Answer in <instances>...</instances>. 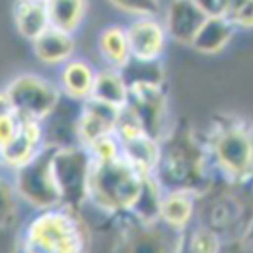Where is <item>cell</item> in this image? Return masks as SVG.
<instances>
[{"label":"cell","mask_w":253,"mask_h":253,"mask_svg":"<svg viewBox=\"0 0 253 253\" xmlns=\"http://www.w3.org/2000/svg\"><path fill=\"white\" fill-rule=\"evenodd\" d=\"M224 246V239L203 224L189 227L184 232V250L194 253H217Z\"/></svg>","instance_id":"cb8c5ba5"},{"label":"cell","mask_w":253,"mask_h":253,"mask_svg":"<svg viewBox=\"0 0 253 253\" xmlns=\"http://www.w3.org/2000/svg\"><path fill=\"white\" fill-rule=\"evenodd\" d=\"M205 139L189 123L172 125L160 141V160L153 175L163 189H187L200 196L215 182Z\"/></svg>","instance_id":"6da1fadb"},{"label":"cell","mask_w":253,"mask_h":253,"mask_svg":"<svg viewBox=\"0 0 253 253\" xmlns=\"http://www.w3.org/2000/svg\"><path fill=\"white\" fill-rule=\"evenodd\" d=\"M238 245L241 246V250H246V252H253V220L250 222V225L246 227L245 234L239 238Z\"/></svg>","instance_id":"f546056e"},{"label":"cell","mask_w":253,"mask_h":253,"mask_svg":"<svg viewBox=\"0 0 253 253\" xmlns=\"http://www.w3.org/2000/svg\"><path fill=\"white\" fill-rule=\"evenodd\" d=\"M33 54L45 66H61L77 52V40L73 33L49 26L35 40H32Z\"/></svg>","instance_id":"9a60e30c"},{"label":"cell","mask_w":253,"mask_h":253,"mask_svg":"<svg viewBox=\"0 0 253 253\" xmlns=\"http://www.w3.org/2000/svg\"><path fill=\"white\" fill-rule=\"evenodd\" d=\"M45 146V128L42 122L19 118L16 135L0 149V165L16 170L35 158Z\"/></svg>","instance_id":"7c38bea8"},{"label":"cell","mask_w":253,"mask_h":253,"mask_svg":"<svg viewBox=\"0 0 253 253\" xmlns=\"http://www.w3.org/2000/svg\"><path fill=\"white\" fill-rule=\"evenodd\" d=\"M125 30L132 59H162L167 40H169L163 21H160L156 16H139V18H132Z\"/></svg>","instance_id":"8fae6325"},{"label":"cell","mask_w":253,"mask_h":253,"mask_svg":"<svg viewBox=\"0 0 253 253\" xmlns=\"http://www.w3.org/2000/svg\"><path fill=\"white\" fill-rule=\"evenodd\" d=\"M94 78L95 70L90 63H87L85 59L71 57L70 61L61 64L57 87H59L63 97L73 102H84L85 99L90 97Z\"/></svg>","instance_id":"2e32d148"},{"label":"cell","mask_w":253,"mask_h":253,"mask_svg":"<svg viewBox=\"0 0 253 253\" xmlns=\"http://www.w3.org/2000/svg\"><path fill=\"white\" fill-rule=\"evenodd\" d=\"M5 92L18 118L42 123L56 111L63 99L57 84L37 73L18 75L9 82Z\"/></svg>","instance_id":"ba28073f"},{"label":"cell","mask_w":253,"mask_h":253,"mask_svg":"<svg viewBox=\"0 0 253 253\" xmlns=\"http://www.w3.org/2000/svg\"><path fill=\"white\" fill-rule=\"evenodd\" d=\"M207 18H215V16H225L227 9V0H191Z\"/></svg>","instance_id":"83f0119b"},{"label":"cell","mask_w":253,"mask_h":253,"mask_svg":"<svg viewBox=\"0 0 253 253\" xmlns=\"http://www.w3.org/2000/svg\"><path fill=\"white\" fill-rule=\"evenodd\" d=\"M0 167H2V165H0Z\"/></svg>","instance_id":"d6a6232c"},{"label":"cell","mask_w":253,"mask_h":253,"mask_svg":"<svg viewBox=\"0 0 253 253\" xmlns=\"http://www.w3.org/2000/svg\"><path fill=\"white\" fill-rule=\"evenodd\" d=\"M106 2L116 11L130 18L156 16L160 11V0H106Z\"/></svg>","instance_id":"484cf974"},{"label":"cell","mask_w":253,"mask_h":253,"mask_svg":"<svg viewBox=\"0 0 253 253\" xmlns=\"http://www.w3.org/2000/svg\"><path fill=\"white\" fill-rule=\"evenodd\" d=\"M19 128V118L14 113L0 115V149L16 135Z\"/></svg>","instance_id":"4316f807"},{"label":"cell","mask_w":253,"mask_h":253,"mask_svg":"<svg viewBox=\"0 0 253 253\" xmlns=\"http://www.w3.org/2000/svg\"><path fill=\"white\" fill-rule=\"evenodd\" d=\"M19 246L28 253H80L90 246V229L82 210H39L23 229Z\"/></svg>","instance_id":"3957f363"},{"label":"cell","mask_w":253,"mask_h":253,"mask_svg":"<svg viewBox=\"0 0 253 253\" xmlns=\"http://www.w3.org/2000/svg\"><path fill=\"white\" fill-rule=\"evenodd\" d=\"M19 203L21 200L16 193L12 179L0 175V231L12 227L18 220Z\"/></svg>","instance_id":"d4e9b609"},{"label":"cell","mask_w":253,"mask_h":253,"mask_svg":"<svg viewBox=\"0 0 253 253\" xmlns=\"http://www.w3.org/2000/svg\"><path fill=\"white\" fill-rule=\"evenodd\" d=\"M198 194L187 189H163L160 222L167 229L184 234L196 218Z\"/></svg>","instance_id":"4fadbf2b"},{"label":"cell","mask_w":253,"mask_h":253,"mask_svg":"<svg viewBox=\"0 0 253 253\" xmlns=\"http://www.w3.org/2000/svg\"><path fill=\"white\" fill-rule=\"evenodd\" d=\"M90 97L99 99L115 108H123L128 102V84L122 71L109 66L95 71Z\"/></svg>","instance_id":"ffe728a7"},{"label":"cell","mask_w":253,"mask_h":253,"mask_svg":"<svg viewBox=\"0 0 253 253\" xmlns=\"http://www.w3.org/2000/svg\"><path fill=\"white\" fill-rule=\"evenodd\" d=\"M207 16L191 0H172L165 12V30L170 40L180 45H191Z\"/></svg>","instance_id":"5bb4252c"},{"label":"cell","mask_w":253,"mask_h":253,"mask_svg":"<svg viewBox=\"0 0 253 253\" xmlns=\"http://www.w3.org/2000/svg\"><path fill=\"white\" fill-rule=\"evenodd\" d=\"M213 172L232 186H253V125L224 115L211 122L205 137Z\"/></svg>","instance_id":"7a4b0ae2"},{"label":"cell","mask_w":253,"mask_h":253,"mask_svg":"<svg viewBox=\"0 0 253 253\" xmlns=\"http://www.w3.org/2000/svg\"><path fill=\"white\" fill-rule=\"evenodd\" d=\"M224 186L218 189L213 182L196 200L198 224L213 229L222 239L239 241L246 227L253 220L246 201V186H232L222 180Z\"/></svg>","instance_id":"5b68a950"},{"label":"cell","mask_w":253,"mask_h":253,"mask_svg":"<svg viewBox=\"0 0 253 253\" xmlns=\"http://www.w3.org/2000/svg\"><path fill=\"white\" fill-rule=\"evenodd\" d=\"M250 0H227V9H225V18L231 19L236 12H239Z\"/></svg>","instance_id":"4dcf8cb0"},{"label":"cell","mask_w":253,"mask_h":253,"mask_svg":"<svg viewBox=\"0 0 253 253\" xmlns=\"http://www.w3.org/2000/svg\"><path fill=\"white\" fill-rule=\"evenodd\" d=\"M97 50L106 66L122 70L132 59L126 30L122 25H109L99 33Z\"/></svg>","instance_id":"ac0fdd59"},{"label":"cell","mask_w":253,"mask_h":253,"mask_svg":"<svg viewBox=\"0 0 253 253\" xmlns=\"http://www.w3.org/2000/svg\"><path fill=\"white\" fill-rule=\"evenodd\" d=\"M234 32L236 28L225 16L207 18L189 47L203 56H217L227 49Z\"/></svg>","instance_id":"e0dca14e"},{"label":"cell","mask_w":253,"mask_h":253,"mask_svg":"<svg viewBox=\"0 0 253 253\" xmlns=\"http://www.w3.org/2000/svg\"><path fill=\"white\" fill-rule=\"evenodd\" d=\"M12 18L18 33L28 42L50 26L43 0H16Z\"/></svg>","instance_id":"d6986e66"},{"label":"cell","mask_w":253,"mask_h":253,"mask_svg":"<svg viewBox=\"0 0 253 253\" xmlns=\"http://www.w3.org/2000/svg\"><path fill=\"white\" fill-rule=\"evenodd\" d=\"M92 158V156H90ZM142 173L122 155L90 163L87 187V205L101 215L115 218L130 211L142 186Z\"/></svg>","instance_id":"277c9868"},{"label":"cell","mask_w":253,"mask_h":253,"mask_svg":"<svg viewBox=\"0 0 253 253\" xmlns=\"http://www.w3.org/2000/svg\"><path fill=\"white\" fill-rule=\"evenodd\" d=\"M162 196L163 187L158 182V179L155 175H144L142 177V186L141 191H139L137 200H135L134 207L130 208V211H126V213H130L141 224H158Z\"/></svg>","instance_id":"7402d4cb"},{"label":"cell","mask_w":253,"mask_h":253,"mask_svg":"<svg viewBox=\"0 0 253 253\" xmlns=\"http://www.w3.org/2000/svg\"><path fill=\"white\" fill-rule=\"evenodd\" d=\"M90 153L80 144L54 146L50 156L52 175L61 196V207L84 210L87 205Z\"/></svg>","instance_id":"8992f818"},{"label":"cell","mask_w":253,"mask_h":253,"mask_svg":"<svg viewBox=\"0 0 253 253\" xmlns=\"http://www.w3.org/2000/svg\"><path fill=\"white\" fill-rule=\"evenodd\" d=\"M229 21L232 23L236 30H253V0H250L248 4L236 12Z\"/></svg>","instance_id":"f1b7e54d"},{"label":"cell","mask_w":253,"mask_h":253,"mask_svg":"<svg viewBox=\"0 0 253 253\" xmlns=\"http://www.w3.org/2000/svg\"><path fill=\"white\" fill-rule=\"evenodd\" d=\"M9 113H14V109H12L11 99H9L7 92L4 88V90H0V115H9Z\"/></svg>","instance_id":"1f68e13d"},{"label":"cell","mask_w":253,"mask_h":253,"mask_svg":"<svg viewBox=\"0 0 253 253\" xmlns=\"http://www.w3.org/2000/svg\"><path fill=\"white\" fill-rule=\"evenodd\" d=\"M120 109L122 108L106 104L99 99H85L77 115V125H75L78 144L88 148L99 139L115 134Z\"/></svg>","instance_id":"30bf717a"},{"label":"cell","mask_w":253,"mask_h":253,"mask_svg":"<svg viewBox=\"0 0 253 253\" xmlns=\"http://www.w3.org/2000/svg\"><path fill=\"white\" fill-rule=\"evenodd\" d=\"M52 149V144H45L35 158L12 170V184L19 200L37 211L61 207V196L50 167Z\"/></svg>","instance_id":"52a82bcc"},{"label":"cell","mask_w":253,"mask_h":253,"mask_svg":"<svg viewBox=\"0 0 253 253\" xmlns=\"http://www.w3.org/2000/svg\"><path fill=\"white\" fill-rule=\"evenodd\" d=\"M125 77L128 85L137 84H151V85H165V70H163L162 59L155 61H141L130 59L125 68L120 70Z\"/></svg>","instance_id":"603a6c76"},{"label":"cell","mask_w":253,"mask_h":253,"mask_svg":"<svg viewBox=\"0 0 253 253\" xmlns=\"http://www.w3.org/2000/svg\"><path fill=\"white\" fill-rule=\"evenodd\" d=\"M49 25L68 33H77L87 16L88 0H43Z\"/></svg>","instance_id":"44dd1931"},{"label":"cell","mask_w":253,"mask_h":253,"mask_svg":"<svg viewBox=\"0 0 253 253\" xmlns=\"http://www.w3.org/2000/svg\"><path fill=\"white\" fill-rule=\"evenodd\" d=\"M125 106L137 118L142 128L158 141L172 128L165 85H128V102Z\"/></svg>","instance_id":"9c48e42d"}]
</instances>
